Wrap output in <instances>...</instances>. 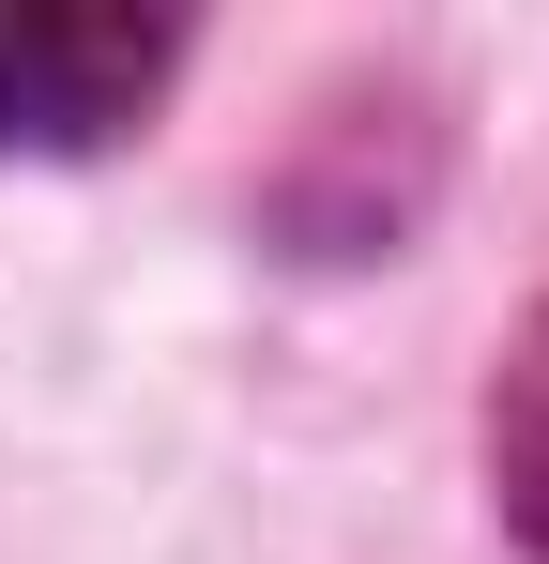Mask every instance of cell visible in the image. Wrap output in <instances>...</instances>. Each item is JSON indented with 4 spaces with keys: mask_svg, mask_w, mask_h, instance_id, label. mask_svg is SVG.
I'll use <instances>...</instances> for the list:
<instances>
[{
    "mask_svg": "<svg viewBox=\"0 0 549 564\" xmlns=\"http://www.w3.org/2000/svg\"><path fill=\"white\" fill-rule=\"evenodd\" d=\"M169 62H183V15H122V0L0 15V153H107L169 93Z\"/></svg>",
    "mask_w": 549,
    "mask_h": 564,
    "instance_id": "6da1fadb",
    "label": "cell"
},
{
    "mask_svg": "<svg viewBox=\"0 0 549 564\" xmlns=\"http://www.w3.org/2000/svg\"><path fill=\"white\" fill-rule=\"evenodd\" d=\"M488 488H504V534L549 564V305L519 321V351L488 381Z\"/></svg>",
    "mask_w": 549,
    "mask_h": 564,
    "instance_id": "7a4b0ae2",
    "label": "cell"
}]
</instances>
